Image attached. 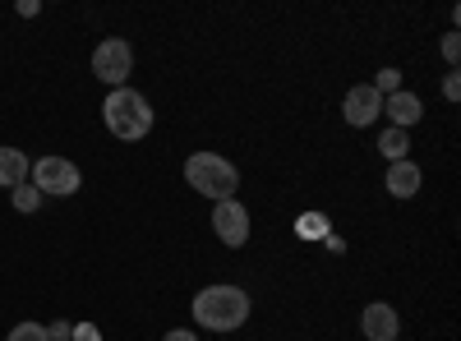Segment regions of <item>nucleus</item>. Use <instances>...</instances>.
<instances>
[{
	"label": "nucleus",
	"mask_w": 461,
	"mask_h": 341,
	"mask_svg": "<svg viewBox=\"0 0 461 341\" xmlns=\"http://www.w3.org/2000/svg\"><path fill=\"white\" fill-rule=\"evenodd\" d=\"M249 291L240 286H203L194 295V323L208 332H236L249 323Z\"/></svg>",
	"instance_id": "f257e3e1"
},
{
	"label": "nucleus",
	"mask_w": 461,
	"mask_h": 341,
	"mask_svg": "<svg viewBox=\"0 0 461 341\" xmlns=\"http://www.w3.org/2000/svg\"><path fill=\"white\" fill-rule=\"evenodd\" d=\"M102 121L115 139H125V143H139L148 130H152V106L143 93L134 88H111V97L102 102Z\"/></svg>",
	"instance_id": "f03ea898"
},
{
	"label": "nucleus",
	"mask_w": 461,
	"mask_h": 341,
	"mask_svg": "<svg viewBox=\"0 0 461 341\" xmlns=\"http://www.w3.org/2000/svg\"><path fill=\"white\" fill-rule=\"evenodd\" d=\"M185 184L194 189V194L221 203V199H236V189H240V171L230 166L226 157L217 153H194L185 162Z\"/></svg>",
	"instance_id": "7ed1b4c3"
},
{
	"label": "nucleus",
	"mask_w": 461,
	"mask_h": 341,
	"mask_svg": "<svg viewBox=\"0 0 461 341\" xmlns=\"http://www.w3.org/2000/svg\"><path fill=\"white\" fill-rule=\"evenodd\" d=\"M32 184H37V194H56V199H69V194H79V184H84V175H79V166L74 162H65V157H42L32 166Z\"/></svg>",
	"instance_id": "20e7f679"
},
{
	"label": "nucleus",
	"mask_w": 461,
	"mask_h": 341,
	"mask_svg": "<svg viewBox=\"0 0 461 341\" xmlns=\"http://www.w3.org/2000/svg\"><path fill=\"white\" fill-rule=\"evenodd\" d=\"M130 69H134V51H130L125 37H106V42L93 51V74L102 84H111V88H125Z\"/></svg>",
	"instance_id": "39448f33"
},
{
	"label": "nucleus",
	"mask_w": 461,
	"mask_h": 341,
	"mask_svg": "<svg viewBox=\"0 0 461 341\" xmlns=\"http://www.w3.org/2000/svg\"><path fill=\"white\" fill-rule=\"evenodd\" d=\"M212 231L226 249H240L249 240V208L240 199H221L212 203Z\"/></svg>",
	"instance_id": "423d86ee"
},
{
	"label": "nucleus",
	"mask_w": 461,
	"mask_h": 341,
	"mask_svg": "<svg viewBox=\"0 0 461 341\" xmlns=\"http://www.w3.org/2000/svg\"><path fill=\"white\" fill-rule=\"evenodd\" d=\"M341 116H346V125H351V130L374 125V121L383 116V97L374 93V84H356L351 93H346V102H341Z\"/></svg>",
	"instance_id": "0eeeda50"
},
{
	"label": "nucleus",
	"mask_w": 461,
	"mask_h": 341,
	"mask_svg": "<svg viewBox=\"0 0 461 341\" xmlns=\"http://www.w3.org/2000/svg\"><path fill=\"white\" fill-rule=\"evenodd\" d=\"M360 332H365L369 341H397L402 319H397V310H393V305L374 300V305H365V314H360Z\"/></svg>",
	"instance_id": "6e6552de"
},
{
	"label": "nucleus",
	"mask_w": 461,
	"mask_h": 341,
	"mask_svg": "<svg viewBox=\"0 0 461 341\" xmlns=\"http://www.w3.org/2000/svg\"><path fill=\"white\" fill-rule=\"evenodd\" d=\"M383 116L393 121V130H411L420 116H425V102L402 88V93H393V97H383Z\"/></svg>",
	"instance_id": "1a4fd4ad"
},
{
	"label": "nucleus",
	"mask_w": 461,
	"mask_h": 341,
	"mask_svg": "<svg viewBox=\"0 0 461 341\" xmlns=\"http://www.w3.org/2000/svg\"><path fill=\"white\" fill-rule=\"evenodd\" d=\"M420 180H425V175H420V166L406 157V162H388V180H383V184H388L393 199H415L420 194Z\"/></svg>",
	"instance_id": "9d476101"
},
{
	"label": "nucleus",
	"mask_w": 461,
	"mask_h": 341,
	"mask_svg": "<svg viewBox=\"0 0 461 341\" xmlns=\"http://www.w3.org/2000/svg\"><path fill=\"white\" fill-rule=\"evenodd\" d=\"M0 184L5 189L28 184V157L19 153V148H0Z\"/></svg>",
	"instance_id": "9b49d317"
},
{
	"label": "nucleus",
	"mask_w": 461,
	"mask_h": 341,
	"mask_svg": "<svg viewBox=\"0 0 461 341\" xmlns=\"http://www.w3.org/2000/svg\"><path fill=\"white\" fill-rule=\"evenodd\" d=\"M378 153L388 157V162H406L411 157V139H406V130H383V139H378Z\"/></svg>",
	"instance_id": "f8f14e48"
},
{
	"label": "nucleus",
	"mask_w": 461,
	"mask_h": 341,
	"mask_svg": "<svg viewBox=\"0 0 461 341\" xmlns=\"http://www.w3.org/2000/svg\"><path fill=\"white\" fill-rule=\"evenodd\" d=\"M10 199H14L19 212H37V208H42V194H37V184H19V189H10Z\"/></svg>",
	"instance_id": "ddd939ff"
},
{
	"label": "nucleus",
	"mask_w": 461,
	"mask_h": 341,
	"mask_svg": "<svg viewBox=\"0 0 461 341\" xmlns=\"http://www.w3.org/2000/svg\"><path fill=\"white\" fill-rule=\"evenodd\" d=\"M374 93L378 97H393V93H402V69H378V79H374Z\"/></svg>",
	"instance_id": "4468645a"
},
{
	"label": "nucleus",
	"mask_w": 461,
	"mask_h": 341,
	"mask_svg": "<svg viewBox=\"0 0 461 341\" xmlns=\"http://www.w3.org/2000/svg\"><path fill=\"white\" fill-rule=\"evenodd\" d=\"M300 236H304V240L328 236V217H323V212H304V217H300Z\"/></svg>",
	"instance_id": "2eb2a0df"
},
{
	"label": "nucleus",
	"mask_w": 461,
	"mask_h": 341,
	"mask_svg": "<svg viewBox=\"0 0 461 341\" xmlns=\"http://www.w3.org/2000/svg\"><path fill=\"white\" fill-rule=\"evenodd\" d=\"M5 341H47V328L42 323H19V328H10Z\"/></svg>",
	"instance_id": "dca6fc26"
},
{
	"label": "nucleus",
	"mask_w": 461,
	"mask_h": 341,
	"mask_svg": "<svg viewBox=\"0 0 461 341\" xmlns=\"http://www.w3.org/2000/svg\"><path fill=\"white\" fill-rule=\"evenodd\" d=\"M443 56H447V65L456 69V56H461V37H456V32H447V37H443Z\"/></svg>",
	"instance_id": "f3484780"
},
{
	"label": "nucleus",
	"mask_w": 461,
	"mask_h": 341,
	"mask_svg": "<svg viewBox=\"0 0 461 341\" xmlns=\"http://www.w3.org/2000/svg\"><path fill=\"white\" fill-rule=\"evenodd\" d=\"M69 341H102V332H97L93 323H74V332H69Z\"/></svg>",
	"instance_id": "a211bd4d"
},
{
	"label": "nucleus",
	"mask_w": 461,
	"mask_h": 341,
	"mask_svg": "<svg viewBox=\"0 0 461 341\" xmlns=\"http://www.w3.org/2000/svg\"><path fill=\"white\" fill-rule=\"evenodd\" d=\"M443 97H447V102H456V97H461V74H456V69H447V79H443Z\"/></svg>",
	"instance_id": "6ab92c4d"
},
{
	"label": "nucleus",
	"mask_w": 461,
	"mask_h": 341,
	"mask_svg": "<svg viewBox=\"0 0 461 341\" xmlns=\"http://www.w3.org/2000/svg\"><path fill=\"white\" fill-rule=\"evenodd\" d=\"M69 332H74L69 323H51V328H47V341H69Z\"/></svg>",
	"instance_id": "aec40b11"
},
{
	"label": "nucleus",
	"mask_w": 461,
	"mask_h": 341,
	"mask_svg": "<svg viewBox=\"0 0 461 341\" xmlns=\"http://www.w3.org/2000/svg\"><path fill=\"white\" fill-rule=\"evenodd\" d=\"M162 341H199V337H194V332H189V328H171V332H167Z\"/></svg>",
	"instance_id": "412c9836"
}]
</instances>
